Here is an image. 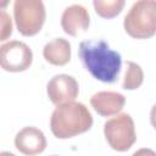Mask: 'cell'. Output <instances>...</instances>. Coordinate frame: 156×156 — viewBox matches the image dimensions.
<instances>
[{
	"label": "cell",
	"instance_id": "obj_1",
	"mask_svg": "<svg viewBox=\"0 0 156 156\" xmlns=\"http://www.w3.org/2000/svg\"><path fill=\"white\" fill-rule=\"evenodd\" d=\"M78 55L85 69L95 79L102 83H115L118 79L122 57L106 41L100 39L80 41Z\"/></svg>",
	"mask_w": 156,
	"mask_h": 156
},
{
	"label": "cell",
	"instance_id": "obj_2",
	"mask_svg": "<svg viewBox=\"0 0 156 156\" xmlns=\"http://www.w3.org/2000/svg\"><path fill=\"white\" fill-rule=\"evenodd\" d=\"M93 126V116L88 107L77 101L58 105L50 118L51 133L57 139H69L88 132Z\"/></svg>",
	"mask_w": 156,
	"mask_h": 156
},
{
	"label": "cell",
	"instance_id": "obj_3",
	"mask_svg": "<svg viewBox=\"0 0 156 156\" xmlns=\"http://www.w3.org/2000/svg\"><path fill=\"white\" fill-rule=\"evenodd\" d=\"M124 30L134 39H149L156 33V1L140 0L132 5L123 21Z\"/></svg>",
	"mask_w": 156,
	"mask_h": 156
},
{
	"label": "cell",
	"instance_id": "obj_4",
	"mask_svg": "<svg viewBox=\"0 0 156 156\" xmlns=\"http://www.w3.org/2000/svg\"><path fill=\"white\" fill-rule=\"evenodd\" d=\"M13 17L18 32L24 37H33L41 30L45 22L44 2L40 0H16Z\"/></svg>",
	"mask_w": 156,
	"mask_h": 156
},
{
	"label": "cell",
	"instance_id": "obj_5",
	"mask_svg": "<svg viewBox=\"0 0 156 156\" xmlns=\"http://www.w3.org/2000/svg\"><path fill=\"white\" fill-rule=\"evenodd\" d=\"M104 135L111 149L124 152L128 151L136 140L135 126L130 115L119 113L107 119L104 124Z\"/></svg>",
	"mask_w": 156,
	"mask_h": 156
},
{
	"label": "cell",
	"instance_id": "obj_6",
	"mask_svg": "<svg viewBox=\"0 0 156 156\" xmlns=\"http://www.w3.org/2000/svg\"><path fill=\"white\" fill-rule=\"evenodd\" d=\"M33 52L30 48L20 40H11L0 45V68L6 72H23L30 67Z\"/></svg>",
	"mask_w": 156,
	"mask_h": 156
},
{
	"label": "cell",
	"instance_id": "obj_7",
	"mask_svg": "<svg viewBox=\"0 0 156 156\" xmlns=\"http://www.w3.org/2000/svg\"><path fill=\"white\" fill-rule=\"evenodd\" d=\"M78 93L79 85L76 78L65 73L54 76L46 85V94L50 101L56 106L74 101Z\"/></svg>",
	"mask_w": 156,
	"mask_h": 156
},
{
	"label": "cell",
	"instance_id": "obj_8",
	"mask_svg": "<svg viewBox=\"0 0 156 156\" xmlns=\"http://www.w3.org/2000/svg\"><path fill=\"white\" fill-rule=\"evenodd\" d=\"M16 149L27 156L41 154L46 149V138L44 133L35 127H24L15 136Z\"/></svg>",
	"mask_w": 156,
	"mask_h": 156
},
{
	"label": "cell",
	"instance_id": "obj_9",
	"mask_svg": "<svg viewBox=\"0 0 156 156\" xmlns=\"http://www.w3.org/2000/svg\"><path fill=\"white\" fill-rule=\"evenodd\" d=\"M90 23L88 10L78 4L65 9L61 16V27L63 32L71 37H77L80 32H85Z\"/></svg>",
	"mask_w": 156,
	"mask_h": 156
},
{
	"label": "cell",
	"instance_id": "obj_10",
	"mask_svg": "<svg viewBox=\"0 0 156 156\" xmlns=\"http://www.w3.org/2000/svg\"><path fill=\"white\" fill-rule=\"evenodd\" d=\"M126 98L117 91H98L90 98V105L102 117L117 115L124 106Z\"/></svg>",
	"mask_w": 156,
	"mask_h": 156
},
{
	"label": "cell",
	"instance_id": "obj_11",
	"mask_svg": "<svg viewBox=\"0 0 156 156\" xmlns=\"http://www.w3.org/2000/svg\"><path fill=\"white\" fill-rule=\"evenodd\" d=\"M43 56L50 65L65 66L71 60V44L65 38H55L44 45Z\"/></svg>",
	"mask_w": 156,
	"mask_h": 156
},
{
	"label": "cell",
	"instance_id": "obj_12",
	"mask_svg": "<svg viewBox=\"0 0 156 156\" xmlns=\"http://www.w3.org/2000/svg\"><path fill=\"white\" fill-rule=\"evenodd\" d=\"M144 82V72L140 65L133 61H126V73L122 83L124 90H135Z\"/></svg>",
	"mask_w": 156,
	"mask_h": 156
},
{
	"label": "cell",
	"instance_id": "obj_13",
	"mask_svg": "<svg viewBox=\"0 0 156 156\" xmlns=\"http://www.w3.org/2000/svg\"><path fill=\"white\" fill-rule=\"evenodd\" d=\"M124 5H126L124 0H107V1L94 0L93 1V6L95 9V12L100 17L107 18V20L118 16L122 12Z\"/></svg>",
	"mask_w": 156,
	"mask_h": 156
},
{
	"label": "cell",
	"instance_id": "obj_14",
	"mask_svg": "<svg viewBox=\"0 0 156 156\" xmlns=\"http://www.w3.org/2000/svg\"><path fill=\"white\" fill-rule=\"evenodd\" d=\"M12 34V20L5 10H0V41L9 39Z\"/></svg>",
	"mask_w": 156,
	"mask_h": 156
},
{
	"label": "cell",
	"instance_id": "obj_15",
	"mask_svg": "<svg viewBox=\"0 0 156 156\" xmlns=\"http://www.w3.org/2000/svg\"><path fill=\"white\" fill-rule=\"evenodd\" d=\"M132 156H156V154L154 150H151L149 147H143V149L136 150Z\"/></svg>",
	"mask_w": 156,
	"mask_h": 156
},
{
	"label": "cell",
	"instance_id": "obj_16",
	"mask_svg": "<svg viewBox=\"0 0 156 156\" xmlns=\"http://www.w3.org/2000/svg\"><path fill=\"white\" fill-rule=\"evenodd\" d=\"M0 156H16V155H13L10 151H2V152H0Z\"/></svg>",
	"mask_w": 156,
	"mask_h": 156
},
{
	"label": "cell",
	"instance_id": "obj_17",
	"mask_svg": "<svg viewBox=\"0 0 156 156\" xmlns=\"http://www.w3.org/2000/svg\"><path fill=\"white\" fill-rule=\"evenodd\" d=\"M7 4H9L7 1H4V2H0V10H4V7H5V6L7 5Z\"/></svg>",
	"mask_w": 156,
	"mask_h": 156
},
{
	"label": "cell",
	"instance_id": "obj_18",
	"mask_svg": "<svg viewBox=\"0 0 156 156\" xmlns=\"http://www.w3.org/2000/svg\"><path fill=\"white\" fill-rule=\"evenodd\" d=\"M52 156H56V155H52Z\"/></svg>",
	"mask_w": 156,
	"mask_h": 156
}]
</instances>
